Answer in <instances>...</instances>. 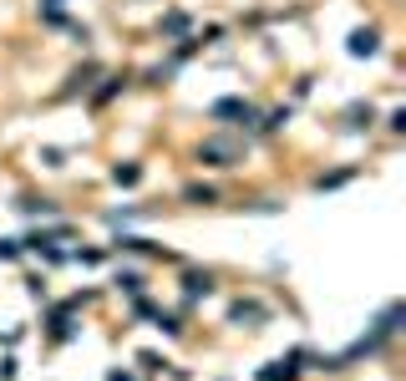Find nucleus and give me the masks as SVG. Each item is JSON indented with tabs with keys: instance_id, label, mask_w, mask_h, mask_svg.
Wrapping results in <instances>:
<instances>
[{
	"instance_id": "nucleus-1",
	"label": "nucleus",
	"mask_w": 406,
	"mask_h": 381,
	"mask_svg": "<svg viewBox=\"0 0 406 381\" xmlns=\"http://www.w3.org/2000/svg\"><path fill=\"white\" fill-rule=\"evenodd\" d=\"M199 157H203V163H214V168H234V163H239V153H234L229 142H203Z\"/></svg>"
},
{
	"instance_id": "nucleus-2",
	"label": "nucleus",
	"mask_w": 406,
	"mask_h": 381,
	"mask_svg": "<svg viewBox=\"0 0 406 381\" xmlns=\"http://www.w3.org/2000/svg\"><path fill=\"white\" fill-rule=\"evenodd\" d=\"M350 56H376V51H381V36L376 31H350Z\"/></svg>"
},
{
	"instance_id": "nucleus-3",
	"label": "nucleus",
	"mask_w": 406,
	"mask_h": 381,
	"mask_svg": "<svg viewBox=\"0 0 406 381\" xmlns=\"http://www.w3.org/2000/svg\"><path fill=\"white\" fill-rule=\"evenodd\" d=\"M214 117H244V127H249L254 122V107L239 102V97H229V102H214Z\"/></svg>"
},
{
	"instance_id": "nucleus-4",
	"label": "nucleus",
	"mask_w": 406,
	"mask_h": 381,
	"mask_svg": "<svg viewBox=\"0 0 406 381\" xmlns=\"http://www.w3.org/2000/svg\"><path fill=\"white\" fill-rule=\"evenodd\" d=\"M234 320H264V305H254V300H234Z\"/></svg>"
},
{
	"instance_id": "nucleus-5",
	"label": "nucleus",
	"mask_w": 406,
	"mask_h": 381,
	"mask_svg": "<svg viewBox=\"0 0 406 381\" xmlns=\"http://www.w3.org/2000/svg\"><path fill=\"white\" fill-rule=\"evenodd\" d=\"M183 285H188V295H208V290H214V274H208V270H203V274L193 270V274H188Z\"/></svg>"
},
{
	"instance_id": "nucleus-6",
	"label": "nucleus",
	"mask_w": 406,
	"mask_h": 381,
	"mask_svg": "<svg viewBox=\"0 0 406 381\" xmlns=\"http://www.w3.org/2000/svg\"><path fill=\"white\" fill-rule=\"evenodd\" d=\"M183 199H188V204H214V188H208V183H188Z\"/></svg>"
},
{
	"instance_id": "nucleus-7",
	"label": "nucleus",
	"mask_w": 406,
	"mask_h": 381,
	"mask_svg": "<svg viewBox=\"0 0 406 381\" xmlns=\"http://www.w3.org/2000/svg\"><path fill=\"white\" fill-rule=\"evenodd\" d=\"M371 117H376V112H371V107H361V102H356V107L346 112V127H371Z\"/></svg>"
},
{
	"instance_id": "nucleus-8",
	"label": "nucleus",
	"mask_w": 406,
	"mask_h": 381,
	"mask_svg": "<svg viewBox=\"0 0 406 381\" xmlns=\"http://www.w3.org/2000/svg\"><path fill=\"white\" fill-rule=\"evenodd\" d=\"M112 178H117V183H137V178H142V168H137V163H117V168H112Z\"/></svg>"
},
{
	"instance_id": "nucleus-9",
	"label": "nucleus",
	"mask_w": 406,
	"mask_h": 381,
	"mask_svg": "<svg viewBox=\"0 0 406 381\" xmlns=\"http://www.w3.org/2000/svg\"><path fill=\"white\" fill-rule=\"evenodd\" d=\"M117 290H127V295H137V290H142V274H133V270H127V274H117Z\"/></svg>"
},
{
	"instance_id": "nucleus-10",
	"label": "nucleus",
	"mask_w": 406,
	"mask_h": 381,
	"mask_svg": "<svg viewBox=\"0 0 406 381\" xmlns=\"http://www.w3.org/2000/svg\"><path fill=\"white\" fill-rule=\"evenodd\" d=\"M0 259H21V244L16 239H0Z\"/></svg>"
},
{
	"instance_id": "nucleus-11",
	"label": "nucleus",
	"mask_w": 406,
	"mask_h": 381,
	"mask_svg": "<svg viewBox=\"0 0 406 381\" xmlns=\"http://www.w3.org/2000/svg\"><path fill=\"white\" fill-rule=\"evenodd\" d=\"M137 361H142V366H148V371H163V366H168L163 356H153V351H142V356H137Z\"/></svg>"
}]
</instances>
